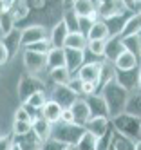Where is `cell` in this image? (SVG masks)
<instances>
[{
	"instance_id": "53",
	"label": "cell",
	"mask_w": 141,
	"mask_h": 150,
	"mask_svg": "<svg viewBox=\"0 0 141 150\" xmlns=\"http://www.w3.org/2000/svg\"><path fill=\"white\" fill-rule=\"evenodd\" d=\"M13 150H20V148H18V146H16V145H15V148H13Z\"/></svg>"
},
{
	"instance_id": "8",
	"label": "cell",
	"mask_w": 141,
	"mask_h": 150,
	"mask_svg": "<svg viewBox=\"0 0 141 150\" xmlns=\"http://www.w3.org/2000/svg\"><path fill=\"white\" fill-rule=\"evenodd\" d=\"M80 96L76 94L69 85H54V89H52V98L58 105H62L63 109H71V105L78 100Z\"/></svg>"
},
{
	"instance_id": "17",
	"label": "cell",
	"mask_w": 141,
	"mask_h": 150,
	"mask_svg": "<svg viewBox=\"0 0 141 150\" xmlns=\"http://www.w3.org/2000/svg\"><path fill=\"white\" fill-rule=\"evenodd\" d=\"M85 101L87 105H89V109H91V116H107L108 117V107L103 100V96L100 92H94L91 96H85Z\"/></svg>"
},
{
	"instance_id": "42",
	"label": "cell",
	"mask_w": 141,
	"mask_h": 150,
	"mask_svg": "<svg viewBox=\"0 0 141 150\" xmlns=\"http://www.w3.org/2000/svg\"><path fill=\"white\" fill-rule=\"evenodd\" d=\"M67 85H69V87H71L76 94H78V96H83V81H81L78 76H72Z\"/></svg>"
},
{
	"instance_id": "47",
	"label": "cell",
	"mask_w": 141,
	"mask_h": 150,
	"mask_svg": "<svg viewBox=\"0 0 141 150\" xmlns=\"http://www.w3.org/2000/svg\"><path fill=\"white\" fill-rule=\"evenodd\" d=\"M62 2H63V7L65 9H72V6H74L76 0H62Z\"/></svg>"
},
{
	"instance_id": "45",
	"label": "cell",
	"mask_w": 141,
	"mask_h": 150,
	"mask_svg": "<svg viewBox=\"0 0 141 150\" xmlns=\"http://www.w3.org/2000/svg\"><path fill=\"white\" fill-rule=\"evenodd\" d=\"M7 60H9V52H7V49L2 45V42H0V65H4Z\"/></svg>"
},
{
	"instance_id": "13",
	"label": "cell",
	"mask_w": 141,
	"mask_h": 150,
	"mask_svg": "<svg viewBox=\"0 0 141 150\" xmlns=\"http://www.w3.org/2000/svg\"><path fill=\"white\" fill-rule=\"evenodd\" d=\"M63 49H65V67L69 69L71 74L78 72L80 67L83 65V62H85V51L69 49V47H63Z\"/></svg>"
},
{
	"instance_id": "29",
	"label": "cell",
	"mask_w": 141,
	"mask_h": 150,
	"mask_svg": "<svg viewBox=\"0 0 141 150\" xmlns=\"http://www.w3.org/2000/svg\"><path fill=\"white\" fill-rule=\"evenodd\" d=\"M80 150H98V137L94 134H91L89 130H85L81 134V137L78 139V143H76Z\"/></svg>"
},
{
	"instance_id": "24",
	"label": "cell",
	"mask_w": 141,
	"mask_h": 150,
	"mask_svg": "<svg viewBox=\"0 0 141 150\" xmlns=\"http://www.w3.org/2000/svg\"><path fill=\"white\" fill-rule=\"evenodd\" d=\"M111 36V29H108L105 20H96L92 22L91 29L87 31V38L89 40H107Z\"/></svg>"
},
{
	"instance_id": "52",
	"label": "cell",
	"mask_w": 141,
	"mask_h": 150,
	"mask_svg": "<svg viewBox=\"0 0 141 150\" xmlns=\"http://www.w3.org/2000/svg\"><path fill=\"white\" fill-rule=\"evenodd\" d=\"M139 91H141V63H139Z\"/></svg>"
},
{
	"instance_id": "19",
	"label": "cell",
	"mask_w": 141,
	"mask_h": 150,
	"mask_svg": "<svg viewBox=\"0 0 141 150\" xmlns=\"http://www.w3.org/2000/svg\"><path fill=\"white\" fill-rule=\"evenodd\" d=\"M69 36V29L67 25H65L63 20H60V22L54 24V27L51 29L49 33V42L52 47H65V40H67Z\"/></svg>"
},
{
	"instance_id": "38",
	"label": "cell",
	"mask_w": 141,
	"mask_h": 150,
	"mask_svg": "<svg viewBox=\"0 0 141 150\" xmlns=\"http://www.w3.org/2000/svg\"><path fill=\"white\" fill-rule=\"evenodd\" d=\"M51 42L49 38L47 40H40V42H35V44L31 45H26V51H33V52H40V54H47V52L51 51Z\"/></svg>"
},
{
	"instance_id": "44",
	"label": "cell",
	"mask_w": 141,
	"mask_h": 150,
	"mask_svg": "<svg viewBox=\"0 0 141 150\" xmlns=\"http://www.w3.org/2000/svg\"><path fill=\"white\" fill-rule=\"evenodd\" d=\"M26 2H27V6L31 9H42L43 6H45L47 0H26Z\"/></svg>"
},
{
	"instance_id": "30",
	"label": "cell",
	"mask_w": 141,
	"mask_h": 150,
	"mask_svg": "<svg viewBox=\"0 0 141 150\" xmlns=\"http://www.w3.org/2000/svg\"><path fill=\"white\" fill-rule=\"evenodd\" d=\"M62 20L65 22V25H67L69 33H78V31H80V16L76 15L72 9H65Z\"/></svg>"
},
{
	"instance_id": "49",
	"label": "cell",
	"mask_w": 141,
	"mask_h": 150,
	"mask_svg": "<svg viewBox=\"0 0 141 150\" xmlns=\"http://www.w3.org/2000/svg\"><path fill=\"white\" fill-rule=\"evenodd\" d=\"M107 2H114V0H96L98 6H100V4H107Z\"/></svg>"
},
{
	"instance_id": "25",
	"label": "cell",
	"mask_w": 141,
	"mask_h": 150,
	"mask_svg": "<svg viewBox=\"0 0 141 150\" xmlns=\"http://www.w3.org/2000/svg\"><path fill=\"white\" fill-rule=\"evenodd\" d=\"M47 58V69H58L65 67V49L63 47H51V51L45 54Z\"/></svg>"
},
{
	"instance_id": "23",
	"label": "cell",
	"mask_w": 141,
	"mask_h": 150,
	"mask_svg": "<svg viewBox=\"0 0 141 150\" xmlns=\"http://www.w3.org/2000/svg\"><path fill=\"white\" fill-rule=\"evenodd\" d=\"M62 110H63V107H62V105H58L54 100H47V103L42 107V112H40V114L45 117L47 121H51V123L54 125V123H58V121H60Z\"/></svg>"
},
{
	"instance_id": "1",
	"label": "cell",
	"mask_w": 141,
	"mask_h": 150,
	"mask_svg": "<svg viewBox=\"0 0 141 150\" xmlns=\"http://www.w3.org/2000/svg\"><path fill=\"white\" fill-rule=\"evenodd\" d=\"M100 94L103 96V100L108 107V117H114L118 114H121L127 110V103H128V98H130V92L127 89H123L116 80H111L107 81Z\"/></svg>"
},
{
	"instance_id": "15",
	"label": "cell",
	"mask_w": 141,
	"mask_h": 150,
	"mask_svg": "<svg viewBox=\"0 0 141 150\" xmlns=\"http://www.w3.org/2000/svg\"><path fill=\"white\" fill-rule=\"evenodd\" d=\"M71 110H72V116H74V123L76 125H81L85 127V123L91 120V109L89 105H87L85 98H78L72 105H71Z\"/></svg>"
},
{
	"instance_id": "57",
	"label": "cell",
	"mask_w": 141,
	"mask_h": 150,
	"mask_svg": "<svg viewBox=\"0 0 141 150\" xmlns=\"http://www.w3.org/2000/svg\"><path fill=\"white\" fill-rule=\"evenodd\" d=\"M139 62H141V60H139Z\"/></svg>"
},
{
	"instance_id": "35",
	"label": "cell",
	"mask_w": 141,
	"mask_h": 150,
	"mask_svg": "<svg viewBox=\"0 0 141 150\" xmlns=\"http://www.w3.org/2000/svg\"><path fill=\"white\" fill-rule=\"evenodd\" d=\"M127 112L136 114V116L141 117V91H139V92H134V94H130L128 103H127Z\"/></svg>"
},
{
	"instance_id": "6",
	"label": "cell",
	"mask_w": 141,
	"mask_h": 150,
	"mask_svg": "<svg viewBox=\"0 0 141 150\" xmlns=\"http://www.w3.org/2000/svg\"><path fill=\"white\" fill-rule=\"evenodd\" d=\"M24 65L27 69L29 74H42L47 69V58L45 54H40V52H33V51H26L24 52Z\"/></svg>"
},
{
	"instance_id": "56",
	"label": "cell",
	"mask_w": 141,
	"mask_h": 150,
	"mask_svg": "<svg viewBox=\"0 0 141 150\" xmlns=\"http://www.w3.org/2000/svg\"><path fill=\"white\" fill-rule=\"evenodd\" d=\"M94 2H96V0H94Z\"/></svg>"
},
{
	"instance_id": "33",
	"label": "cell",
	"mask_w": 141,
	"mask_h": 150,
	"mask_svg": "<svg viewBox=\"0 0 141 150\" xmlns=\"http://www.w3.org/2000/svg\"><path fill=\"white\" fill-rule=\"evenodd\" d=\"M11 29H15V18L9 9H0V31L6 35Z\"/></svg>"
},
{
	"instance_id": "51",
	"label": "cell",
	"mask_w": 141,
	"mask_h": 150,
	"mask_svg": "<svg viewBox=\"0 0 141 150\" xmlns=\"http://www.w3.org/2000/svg\"><path fill=\"white\" fill-rule=\"evenodd\" d=\"M136 150H141V139H137V141H136Z\"/></svg>"
},
{
	"instance_id": "7",
	"label": "cell",
	"mask_w": 141,
	"mask_h": 150,
	"mask_svg": "<svg viewBox=\"0 0 141 150\" xmlns=\"http://www.w3.org/2000/svg\"><path fill=\"white\" fill-rule=\"evenodd\" d=\"M83 83H96V89L100 85V76H101V62H87L80 67V71L76 72Z\"/></svg>"
},
{
	"instance_id": "2",
	"label": "cell",
	"mask_w": 141,
	"mask_h": 150,
	"mask_svg": "<svg viewBox=\"0 0 141 150\" xmlns=\"http://www.w3.org/2000/svg\"><path fill=\"white\" fill-rule=\"evenodd\" d=\"M111 123H112V128L121 134L125 137H130L137 141L139 137V132H141V117L136 116V114H130V112H121L114 117H111Z\"/></svg>"
},
{
	"instance_id": "41",
	"label": "cell",
	"mask_w": 141,
	"mask_h": 150,
	"mask_svg": "<svg viewBox=\"0 0 141 150\" xmlns=\"http://www.w3.org/2000/svg\"><path fill=\"white\" fill-rule=\"evenodd\" d=\"M63 148H65V145L56 141V139H52V137L42 143V150H63Z\"/></svg>"
},
{
	"instance_id": "3",
	"label": "cell",
	"mask_w": 141,
	"mask_h": 150,
	"mask_svg": "<svg viewBox=\"0 0 141 150\" xmlns=\"http://www.w3.org/2000/svg\"><path fill=\"white\" fill-rule=\"evenodd\" d=\"M83 132H85V127H81V125L58 121V123L52 125V136L51 137L63 143V145H76Z\"/></svg>"
},
{
	"instance_id": "36",
	"label": "cell",
	"mask_w": 141,
	"mask_h": 150,
	"mask_svg": "<svg viewBox=\"0 0 141 150\" xmlns=\"http://www.w3.org/2000/svg\"><path fill=\"white\" fill-rule=\"evenodd\" d=\"M85 51H89L91 54H94L98 58H103L105 56V40H89Z\"/></svg>"
},
{
	"instance_id": "48",
	"label": "cell",
	"mask_w": 141,
	"mask_h": 150,
	"mask_svg": "<svg viewBox=\"0 0 141 150\" xmlns=\"http://www.w3.org/2000/svg\"><path fill=\"white\" fill-rule=\"evenodd\" d=\"M63 150H80L78 146H76V145H65V148Z\"/></svg>"
},
{
	"instance_id": "26",
	"label": "cell",
	"mask_w": 141,
	"mask_h": 150,
	"mask_svg": "<svg viewBox=\"0 0 141 150\" xmlns=\"http://www.w3.org/2000/svg\"><path fill=\"white\" fill-rule=\"evenodd\" d=\"M47 103V98H45V91H38L31 96V98L26 101V103H22V105H26L27 109L31 110V114L35 116V112H42V107ZM36 117V116H35Z\"/></svg>"
},
{
	"instance_id": "22",
	"label": "cell",
	"mask_w": 141,
	"mask_h": 150,
	"mask_svg": "<svg viewBox=\"0 0 141 150\" xmlns=\"http://www.w3.org/2000/svg\"><path fill=\"white\" fill-rule=\"evenodd\" d=\"M15 145L20 150H42V141L38 139V136L33 130L29 134H26V136L15 137Z\"/></svg>"
},
{
	"instance_id": "40",
	"label": "cell",
	"mask_w": 141,
	"mask_h": 150,
	"mask_svg": "<svg viewBox=\"0 0 141 150\" xmlns=\"http://www.w3.org/2000/svg\"><path fill=\"white\" fill-rule=\"evenodd\" d=\"M15 148V136L7 134V136H0V150H13Z\"/></svg>"
},
{
	"instance_id": "34",
	"label": "cell",
	"mask_w": 141,
	"mask_h": 150,
	"mask_svg": "<svg viewBox=\"0 0 141 150\" xmlns=\"http://www.w3.org/2000/svg\"><path fill=\"white\" fill-rule=\"evenodd\" d=\"M29 9H31V7L27 6L26 0H18V2H16L13 7H11L9 11H11V15H13L15 22H16V20H22V18H26V16L29 15Z\"/></svg>"
},
{
	"instance_id": "39",
	"label": "cell",
	"mask_w": 141,
	"mask_h": 150,
	"mask_svg": "<svg viewBox=\"0 0 141 150\" xmlns=\"http://www.w3.org/2000/svg\"><path fill=\"white\" fill-rule=\"evenodd\" d=\"M35 120V116L31 114V110L27 109L26 105H22V107H18L16 109V112H15V121H33Z\"/></svg>"
},
{
	"instance_id": "5",
	"label": "cell",
	"mask_w": 141,
	"mask_h": 150,
	"mask_svg": "<svg viewBox=\"0 0 141 150\" xmlns=\"http://www.w3.org/2000/svg\"><path fill=\"white\" fill-rule=\"evenodd\" d=\"M114 80L121 85L123 89H127L130 94L139 92V67L130 69V71H118L116 69Z\"/></svg>"
},
{
	"instance_id": "18",
	"label": "cell",
	"mask_w": 141,
	"mask_h": 150,
	"mask_svg": "<svg viewBox=\"0 0 141 150\" xmlns=\"http://www.w3.org/2000/svg\"><path fill=\"white\" fill-rule=\"evenodd\" d=\"M33 132H35L38 136V139L43 143V141H47V139H51V136H52V123L47 121L45 117L40 114L33 120Z\"/></svg>"
},
{
	"instance_id": "46",
	"label": "cell",
	"mask_w": 141,
	"mask_h": 150,
	"mask_svg": "<svg viewBox=\"0 0 141 150\" xmlns=\"http://www.w3.org/2000/svg\"><path fill=\"white\" fill-rule=\"evenodd\" d=\"M121 2L125 4V7L128 9V11L136 13V0H121Z\"/></svg>"
},
{
	"instance_id": "11",
	"label": "cell",
	"mask_w": 141,
	"mask_h": 150,
	"mask_svg": "<svg viewBox=\"0 0 141 150\" xmlns=\"http://www.w3.org/2000/svg\"><path fill=\"white\" fill-rule=\"evenodd\" d=\"M2 42V45L7 49V52H9V58H13V56H16V52L20 51V47H22V31L20 29H11L9 33H6L4 35V38L0 40Z\"/></svg>"
},
{
	"instance_id": "55",
	"label": "cell",
	"mask_w": 141,
	"mask_h": 150,
	"mask_svg": "<svg viewBox=\"0 0 141 150\" xmlns=\"http://www.w3.org/2000/svg\"><path fill=\"white\" fill-rule=\"evenodd\" d=\"M136 2H141V0H136Z\"/></svg>"
},
{
	"instance_id": "43",
	"label": "cell",
	"mask_w": 141,
	"mask_h": 150,
	"mask_svg": "<svg viewBox=\"0 0 141 150\" xmlns=\"http://www.w3.org/2000/svg\"><path fill=\"white\" fill-rule=\"evenodd\" d=\"M60 121H63V123H74L72 110H71V109H63V110H62V117H60Z\"/></svg>"
},
{
	"instance_id": "10",
	"label": "cell",
	"mask_w": 141,
	"mask_h": 150,
	"mask_svg": "<svg viewBox=\"0 0 141 150\" xmlns=\"http://www.w3.org/2000/svg\"><path fill=\"white\" fill-rule=\"evenodd\" d=\"M128 9L125 7V4L121 0H114V2H107V4H100L98 6V16H101V20H111L114 16L119 15H127Z\"/></svg>"
},
{
	"instance_id": "21",
	"label": "cell",
	"mask_w": 141,
	"mask_h": 150,
	"mask_svg": "<svg viewBox=\"0 0 141 150\" xmlns=\"http://www.w3.org/2000/svg\"><path fill=\"white\" fill-rule=\"evenodd\" d=\"M139 58L136 56V54H132L130 51H123L121 54H119L118 58H116V62H114V67L118 69V71H130V69H136V67H139Z\"/></svg>"
},
{
	"instance_id": "16",
	"label": "cell",
	"mask_w": 141,
	"mask_h": 150,
	"mask_svg": "<svg viewBox=\"0 0 141 150\" xmlns=\"http://www.w3.org/2000/svg\"><path fill=\"white\" fill-rule=\"evenodd\" d=\"M47 38H49V33L45 31L43 25H31L22 31V45H31L35 42L47 40Z\"/></svg>"
},
{
	"instance_id": "9",
	"label": "cell",
	"mask_w": 141,
	"mask_h": 150,
	"mask_svg": "<svg viewBox=\"0 0 141 150\" xmlns=\"http://www.w3.org/2000/svg\"><path fill=\"white\" fill-rule=\"evenodd\" d=\"M111 117H107V116H94L91 117L89 121L85 123V130H89L91 134H94L98 139H100L101 136H105L108 130H111Z\"/></svg>"
},
{
	"instance_id": "37",
	"label": "cell",
	"mask_w": 141,
	"mask_h": 150,
	"mask_svg": "<svg viewBox=\"0 0 141 150\" xmlns=\"http://www.w3.org/2000/svg\"><path fill=\"white\" fill-rule=\"evenodd\" d=\"M33 130V121H13V136L20 137Z\"/></svg>"
},
{
	"instance_id": "27",
	"label": "cell",
	"mask_w": 141,
	"mask_h": 150,
	"mask_svg": "<svg viewBox=\"0 0 141 150\" xmlns=\"http://www.w3.org/2000/svg\"><path fill=\"white\" fill-rule=\"evenodd\" d=\"M87 44H89V38H87V35L81 33V31H78V33H69L67 40H65V47H69V49L85 51Z\"/></svg>"
},
{
	"instance_id": "12",
	"label": "cell",
	"mask_w": 141,
	"mask_h": 150,
	"mask_svg": "<svg viewBox=\"0 0 141 150\" xmlns=\"http://www.w3.org/2000/svg\"><path fill=\"white\" fill-rule=\"evenodd\" d=\"M125 51V45H123V40L119 35H114V36H108L105 40V60L108 62H116V58L121 54V52Z\"/></svg>"
},
{
	"instance_id": "54",
	"label": "cell",
	"mask_w": 141,
	"mask_h": 150,
	"mask_svg": "<svg viewBox=\"0 0 141 150\" xmlns=\"http://www.w3.org/2000/svg\"><path fill=\"white\" fill-rule=\"evenodd\" d=\"M137 139H141V132H139V137H137Z\"/></svg>"
},
{
	"instance_id": "28",
	"label": "cell",
	"mask_w": 141,
	"mask_h": 150,
	"mask_svg": "<svg viewBox=\"0 0 141 150\" xmlns=\"http://www.w3.org/2000/svg\"><path fill=\"white\" fill-rule=\"evenodd\" d=\"M72 76L74 74H71L67 67H58V69H51L49 71V78H51V81L54 85H67Z\"/></svg>"
},
{
	"instance_id": "4",
	"label": "cell",
	"mask_w": 141,
	"mask_h": 150,
	"mask_svg": "<svg viewBox=\"0 0 141 150\" xmlns=\"http://www.w3.org/2000/svg\"><path fill=\"white\" fill-rule=\"evenodd\" d=\"M38 91H45V83H43V80H40L38 76H35V74H22L20 76V81H18V100L22 103H26L29 98L35 92Z\"/></svg>"
},
{
	"instance_id": "14",
	"label": "cell",
	"mask_w": 141,
	"mask_h": 150,
	"mask_svg": "<svg viewBox=\"0 0 141 150\" xmlns=\"http://www.w3.org/2000/svg\"><path fill=\"white\" fill-rule=\"evenodd\" d=\"M72 11L80 18H91L92 22L98 20V7L94 0H76L72 6Z\"/></svg>"
},
{
	"instance_id": "32",
	"label": "cell",
	"mask_w": 141,
	"mask_h": 150,
	"mask_svg": "<svg viewBox=\"0 0 141 150\" xmlns=\"http://www.w3.org/2000/svg\"><path fill=\"white\" fill-rule=\"evenodd\" d=\"M112 145L116 146V150H136V141L130 137H125L121 134H114L112 137Z\"/></svg>"
},
{
	"instance_id": "20",
	"label": "cell",
	"mask_w": 141,
	"mask_h": 150,
	"mask_svg": "<svg viewBox=\"0 0 141 150\" xmlns=\"http://www.w3.org/2000/svg\"><path fill=\"white\" fill-rule=\"evenodd\" d=\"M134 35H141V13H130V16L127 18V22L121 29L119 36L121 38H128V36H134Z\"/></svg>"
},
{
	"instance_id": "50",
	"label": "cell",
	"mask_w": 141,
	"mask_h": 150,
	"mask_svg": "<svg viewBox=\"0 0 141 150\" xmlns=\"http://www.w3.org/2000/svg\"><path fill=\"white\" fill-rule=\"evenodd\" d=\"M136 11L141 13V2H136Z\"/></svg>"
},
{
	"instance_id": "31",
	"label": "cell",
	"mask_w": 141,
	"mask_h": 150,
	"mask_svg": "<svg viewBox=\"0 0 141 150\" xmlns=\"http://www.w3.org/2000/svg\"><path fill=\"white\" fill-rule=\"evenodd\" d=\"M123 40V45L127 51H130L132 54H136L141 60V35H134V36H128V38H121Z\"/></svg>"
}]
</instances>
